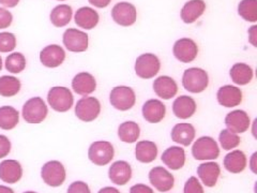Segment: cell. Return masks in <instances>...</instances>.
Here are the masks:
<instances>
[{
	"label": "cell",
	"mask_w": 257,
	"mask_h": 193,
	"mask_svg": "<svg viewBox=\"0 0 257 193\" xmlns=\"http://www.w3.org/2000/svg\"><path fill=\"white\" fill-rule=\"evenodd\" d=\"M101 103L94 96H84L75 106V116L84 123H91L99 117Z\"/></svg>",
	"instance_id": "ba28073f"
},
{
	"label": "cell",
	"mask_w": 257,
	"mask_h": 193,
	"mask_svg": "<svg viewBox=\"0 0 257 193\" xmlns=\"http://www.w3.org/2000/svg\"><path fill=\"white\" fill-rule=\"evenodd\" d=\"M158 156V146L155 142L140 141L135 147L136 160L142 163H151Z\"/></svg>",
	"instance_id": "f1b7e54d"
},
{
	"label": "cell",
	"mask_w": 257,
	"mask_h": 193,
	"mask_svg": "<svg viewBox=\"0 0 257 193\" xmlns=\"http://www.w3.org/2000/svg\"><path fill=\"white\" fill-rule=\"evenodd\" d=\"M115 149L111 143L107 141L93 142L88 149V158L94 165L104 166L114 158Z\"/></svg>",
	"instance_id": "52a82bcc"
},
{
	"label": "cell",
	"mask_w": 257,
	"mask_h": 193,
	"mask_svg": "<svg viewBox=\"0 0 257 193\" xmlns=\"http://www.w3.org/2000/svg\"><path fill=\"white\" fill-rule=\"evenodd\" d=\"M0 193H15V192H14V190L12 188L0 184Z\"/></svg>",
	"instance_id": "c3c4849f"
},
{
	"label": "cell",
	"mask_w": 257,
	"mask_h": 193,
	"mask_svg": "<svg viewBox=\"0 0 257 193\" xmlns=\"http://www.w3.org/2000/svg\"><path fill=\"white\" fill-rule=\"evenodd\" d=\"M135 73L143 79L155 77L161 69V62L158 56L151 53L142 54L135 61Z\"/></svg>",
	"instance_id": "8992f818"
},
{
	"label": "cell",
	"mask_w": 257,
	"mask_h": 193,
	"mask_svg": "<svg viewBox=\"0 0 257 193\" xmlns=\"http://www.w3.org/2000/svg\"><path fill=\"white\" fill-rule=\"evenodd\" d=\"M26 64H27L26 57L24 56V54L20 52L10 54L6 58V61H5V67L7 71H9L12 74L21 73V72L25 70Z\"/></svg>",
	"instance_id": "e575fe53"
},
{
	"label": "cell",
	"mask_w": 257,
	"mask_h": 193,
	"mask_svg": "<svg viewBox=\"0 0 257 193\" xmlns=\"http://www.w3.org/2000/svg\"><path fill=\"white\" fill-rule=\"evenodd\" d=\"M111 18L120 26H132L138 20V10H136L135 6L130 3H118L112 8Z\"/></svg>",
	"instance_id": "8fae6325"
},
{
	"label": "cell",
	"mask_w": 257,
	"mask_h": 193,
	"mask_svg": "<svg viewBox=\"0 0 257 193\" xmlns=\"http://www.w3.org/2000/svg\"><path fill=\"white\" fill-rule=\"evenodd\" d=\"M75 24L79 27L86 30H91L99 24L100 16L99 13L90 7H82L76 11L74 15Z\"/></svg>",
	"instance_id": "cb8c5ba5"
},
{
	"label": "cell",
	"mask_w": 257,
	"mask_h": 193,
	"mask_svg": "<svg viewBox=\"0 0 257 193\" xmlns=\"http://www.w3.org/2000/svg\"><path fill=\"white\" fill-rule=\"evenodd\" d=\"M16 47V37L12 32H0V53L13 52Z\"/></svg>",
	"instance_id": "74e56055"
},
{
	"label": "cell",
	"mask_w": 257,
	"mask_h": 193,
	"mask_svg": "<svg viewBox=\"0 0 257 193\" xmlns=\"http://www.w3.org/2000/svg\"><path fill=\"white\" fill-rule=\"evenodd\" d=\"M248 41L253 45L257 46V26L254 25L248 30Z\"/></svg>",
	"instance_id": "ee69618b"
},
{
	"label": "cell",
	"mask_w": 257,
	"mask_h": 193,
	"mask_svg": "<svg viewBox=\"0 0 257 193\" xmlns=\"http://www.w3.org/2000/svg\"><path fill=\"white\" fill-rule=\"evenodd\" d=\"M149 181L158 191L167 192L174 188L175 178L173 174L163 166H156L149 172Z\"/></svg>",
	"instance_id": "4fadbf2b"
},
{
	"label": "cell",
	"mask_w": 257,
	"mask_h": 193,
	"mask_svg": "<svg viewBox=\"0 0 257 193\" xmlns=\"http://www.w3.org/2000/svg\"><path fill=\"white\" fill-rule=\"evenodd\" d=\"M141 135V128L135 122H124L118 127V136L123 143L132 144L139 140Z\"/></svg>",
	"instance_id": "d6a6232c"
},
{
	"label": "cell",
	"mask_w": 257,
	"mask_h": 193,
	"mask_svg": "<svg viewBox=\"0 0 257 193\" xmlns=\"http://www.w3.org/2000/svg\"><path fill=\"white\" fill-rule=\"evenodd\" d=\"M72 88L77 94L86 96L95 91L96 80L94 76L88 72H80L72 79Z\"/></svg>",
	"instance_id": "44dd1931"
},
{
	"label": "cell",
	"mask_w": 257,
	"mask_h": 193,
	"mask_svg": "<svg viewBox=\"0 0 257 193\" xmlns=\"http://www.w3.org/2000/svg\"><path fill=\"white\" fill-rule=\"evenodd\" d=\"M48 109L44 100L40 96H34L23 106L22 115L28 124H41L46 119Z\"/></svg>",
	"instance_id": "3957f363"
},
{
	"label": "cell",
	"mask_w": 257,
	"mask_h": 193,
	"mask_svg": "<svg viewBox=\"0 0 257 193\" xmlns=\"http://www.w3.org/2000/svg\"><path fill=\"white\" fill-rule=\"evenodd\" d=\"M143 117L150 124H159L162 122L166 115L165 104L158 99H150L144 103Z\"/></svg>",
	"instance_id": "2e32d148"
},
{
	"label": "cell",
	"mask_w": 257,
	"mask_h": 193,
	"mask_svg": "<svg viewBox=\"0 0 257 193\" xmlns=\"http://www.w3.org/2000/svg\"><path fill=\"white\" fill-rule=\"evenodd\" d=\"M3 58H2V56H0V71L3 70Z\"/></svg>",
	"instance_id": "681fc988"
},
{
	"label": "cell",
	"mask_w": 257,
	"mask_h": 193,
	"mask_svg": "<svg viewBox=\"0 0 257 193\" xmlns=\"http://www.w3.org/2000/svg\"><path fill=\"white\" fill-rule=\"evenodd\" d=\"M130 193H155V191L152 190L149 186H147V184L138 183L131 187Z\"/></svg>",
	"instance_id": "7bdbcfd3"
},
{
	"label": "cell",
	"mask_w": 257,
	"mask_h": 193,
	"mask_svg": "<svg viewBox=\"0 0 257 193\" xmlns=\"http://www.w3.org/2000/svg\"><path fill=\"white\" fill-rule=\"evenodd\" d=\"M161 160L171 170L178 171L186 163V152H184V149L181 147L172 146L164 150Z\"/></svg>",
	"instance_id": "484cf974"
},
{
	"label": "cell",
	"mask_w": 257,
	"mask_h": 193,
	"mask_svg": "<svg viewBox=\"0 0 257 193\" xmlns=\"http://www.w3.org/2000/svg\"><path fill=\"white\" fill-rule=\"evenodd\" d=\"M88 2L95 8H100V9H102V8H106L107 6H109L111 0H88Z\"/></svg>",
	"instance_id": "f6af8a7d"
},
{
	"label": "cell",
	"mask_w": 257,
	"mask_h": 193,
	"mask_svg": "<svg viewBox=\"0 0 257 193\" xmlns=\"http://www.w3.org/2000/svg\"><path fill=\"white\" fill-rule=\"evenodd\" d=\"M72 15H73V10H72L71 6L59 5L52 10L50 14V20L55 27L61 28L67 26L71 22Z\"/></svg>",
	"instance_id": "4dcf8cb0"
},
{
	"label": "cell",
	"mask_w": 257,
	"mask_h": 193,
	"mask_svg": "<svg viewBox=\"0 0 257 193\" xmlns=\"http://www.w3.org/2000/svg\"><path fill=\"white\" fill-rule=\"evenodd\" d=\"M224 167L231 174H239L246 167V157L242 150H232L224 158Z\"/></svg>",
	"instance_id": "83f0119b"
},
{
	"label": "cell",
	"mask_w": 257,
	"mask_h": 193,
	"mask_svg": "<svg viewBox=\"0 0 257 193\" xmlns=\"http://www.w3.org/2000/svg\"><path fill=\"white\" fill-rule=\"evenodd\" d=\"M196 109L195 100L189 95H180L173 103V113L180 119L191 118L195 114Z\"/></svg>",
	"instance_id": "603a6c76"
},
{
	"label": "cell",
	"mask_w": 257,
	"mask_h": 193,
	"mask_svg": "<svg viewBox=\"0 0 257 193\" xmlns=\"http://www.w3.org/2000/svg\"><path fill=\"white\" fill-rule=\"evenodd\" d=\"M238 14L246 22L257 21V0H241L238 5Z\"/></svg>",
	"instance_id": "d590c367"
},
{
	"label": "cell",
	"mask_w": 257,
	"mask_h": 193,
	"mask_svg": "<svg viewBox=\"0 0 257 193\" xmlns=\"http://www.w3.org/2000/svg\"><path fill=\"white\" fill-rule=\"evenodd\" d=\"M47 102L50 107L59 113H66L71 110L74 103V96L67 87H52L47 93Z\"/></svg>",
	"instance_id": "7a4b0ae2"
},
{
	"label": "cell",
	"mask_w": 257,
	"mask_h": 193,
	"mask_svg": "<svg viewBox=\"0 0 257 193\" xmlns=\"http://www.w3.org/2000/svg\"><path fill=\"white\" fill-rule=\"evenodd\" d=\"M195 128L189 123H180L174 126L171 136L175 143H178L183 146H190L195 139Z\"/></svg>",
	"instance_id": "d4e9b609"
},
{
	"label": "cell",
	"mask_w": 257,
	"mask_h": 193,
	"mask_svg": "<svg viewBox=\"0 0 257 193\" xmlns=\"http://www.w3.org/2000/svg\"><path fill=\"white\" fill-rule=\"evenodd\" d=\"M24 193H37V192H35V191H26V192H24Z\"/></svg>",
	"instance_id": "f907efd6"
},
{
	"label": "cell",
	"mask_w": 257,
	"mask_h": 193,
	"mask_svg": "<svg viewBox=\"0 0 257 193\" xmlns=\"http://www.w3.org/2000/svg\"><path fill=\"white\" fill-rule=\"evenodd\" d=\"M242 91L240 88L231 85L222 86L216 93L218 102L224 108H235L242 102Z\"/></svg>",
	"instance_id": "ac0fdd59"
},
{
	"label": "cell",
	"mask_w": 257,
	"mask_h": 193,
	"mask_svg": "<svg viewBox=\"0 0 257 193\" xmlns=\"http://www.w3.org/2000/svg\"><path fill=\"white\" fill-rule=\"evenodd\" d=\"M192 155L196 160H215L220 156L219 145L211 136H202L192 146Z\"/></svg>",
	"instance_id": "5b68a950"
},
{
	"label": "cell",
	"mask_w": 257,
	"mask_h": 193,
	"mask_svg": "<svg viewBox=\"0 0 257 193\" xmlns=\"http://www.w3.org/2000/svg\"><path fill=\"white\" fill-rule=\"evenodd\" d=\"M206 10L204 0H190L183 6L181 10V20L186 24H193L196 22Z\"/></svg>",
	"instance_id": "4316f807"
},
{
	"label": "cell",
	"mask_w": 257,
	"mask_h": 193,
	"mask_svg": "<svg viewBox=\"0 0 257 193\" xmlns=\"http://www.w3.org/2000/svg\"><path fill=\"white\" fill-rule=\"evenodd\" d=\"M13 22V15L5 8H0V29H6L11 26Z\"/></svg>",
	"instance_id": "ab89813d"
},
{
	"label": "cell",
	"mask_w": 257,
	"mask_h": 193,
	"mask_svg": "<svg viewBox=\"0 0 257 193\" xmlns=\"http://www.w3.org/2000/svg\"><path fill=\"white\" fill-rule=\"evenodd\" d=\"M98 193H120V191L114 187H104Z\"/></svg>",
	"instance_id": "7dc6e473"
},
{
	"label": "cell",
	"mask_w": 257,
	"mask_h": 193,
	"mask_svg": "<svg viewBox=\"0 0 257 193\" xmlns=\"http://www.w3.org/2000/svg\"><path fill=\"white\" fill-rule=\"evenodd\" d=\"M62 42L64 47L72 53H83L88 50L89 36L76 28H69L63 32Z\"/></svg>",
	"instance_id": "30bf717a"
},
{
	"label": "cell",
	"mask_w": 257,
	"mask_h": 193,
	"mask_svg": "<svg viewBox=\"0 0 257 193\" xmlns=\"http://www.w3.org/2000/svg\"><path fill=\"white\" fill-rule=\"evenodd\" d=\"M23 177V167L18 160H4L0 162V179L7 183L19 182Z\"/></svg>",
	"instance_id": "d6986e66"
},
{
	"label": "cell",
	"mask_w": 257,
	"mask_h": 193,
	"mask_svg": "<svg viewBox=\"0 0 257 193\" xmlns=\"http://www.w3.org/2000/svg\"><path fill=\"white\" fill-rule=\"evenodd\" d=\"M229 75L231 80L235 84L243 86L251 83V80L253 79L254 72L248 64L243 62H237L231 67L229 71Z\"/></svg>",
	"instance_id": "f546056e"
},
{
	"label": "cell",
	"mask_w": 257,
	"mask_h": 193,
	"mask_svg": "<svg viewBox=\"0 0 257 193\" xmlns=\"http://www.w3.org/2000/svg\"><path fill=\"white\" fill-rule=\"evenodd\" d=\"M154 90L161 99L170 100L178 92V85L173 77L162 75L155 79Z\"/></svg>",
	"instance_id": "ffe728a7"
},
{
	"label": "cell",
	"mask_w": 257,
	"mask_h": 193,
	"mask_svg": "<svg viewBox=\"0 0 257 193\" xmlns=\"http://www.w3.org/2000/svg\"><path fill=\"white\" fill-rule=\"evenodd\" d=\"M183 88L192 93H200L207 89L209 75L207 71L200 68H189L182 75Z\"/></svg>",
	"instance_id": "6da1fadb"
},
{
	"label": "cell",
	"mask_w": 257,
	"mask_h": 193,
	"mask_svg": "<svg viewBox=\"0 0 257 193\" xmlns=\"http://www.w3.org/2000/svg\"><path fill=\"white\" fill-rule=\"evenodd\" d=\"M58 2H66V0H58Z\"/></svg>",
	"instance_id": "816d5d0a"
},
{
	"label": "cell",
	"mask_w": 257,
	"mask_h": 193,
	"mask_svg": "<svg viewBox=\"0 0 257 193\" xmlns=\"http://www.w3.org/2000/svg\"><path fill=\"white\" fill-rule=\"evenodd\" d=\"M67 193H91V191L86 182L74 181L69 186Z\"/></svg>",
	"instance_id": "60d3db41"
},
{
	"label": "cell",
	"mask_w": 257,
	"mask_h": 193,
	"mask_svg": "<svg viewBox=\"0 0 257 193\" xmlns=\"http://www.w3.org/2000/svg\"><path fill=\"white\" fill-rule=\"evenodd\" d=\"M183 193H204V188L195 176H192L184 183Z\"/></svg>",
	"instance_id": "f35d334b"
},
{
	"label": "cell",
	"mask_w": 257,
	"mask_h": 193,
	"mask_svg": "<svg viewBox=\"0 0 257 193\" xmlns=\"http://www.w3.org/2000/svg\"><path fill=\"white\" fill-rule=\"evenodd\" d=\"M173 53L176 59H178L180 62L189 63L194 61L197 57L198 46L194 40L190 38H182L175 42Z\"/></svg>",
	"instance_id": "7c38bea8"
},
{
	"label": "cell",
	"mask_w": 257,
	"mask_h": 193,
	"mask_svg": "<svg viewBox=\"0 0 257 193\" xmlns=\"http://www.w3.org/2000/svg\"><path fill=\"white\" fill-rule=\"evenodd\" d=\"M109 102L116 110L125 112L135 106L136 93L131 87L117 86L109 93Z\"/></svg>",
	"instance_id": "277c9868"
},
{
	"label": "cell",
	"mask_w": 257,
	"mask_h": 193,
	"mask_svg": "<svg viewBox=\"0 0 257 193\" xmlns=\"http://www.w3.org/2000/svg\"><path fill=\"white\" fill-rule=\"evenodd\" d=\"M11 142L6 135L0 134V159L7 157L11 151Z\"/></svg>",
	"instance_id": "b9f144b4"
},
{
	"label": "cell",
	"mask_w": 257,
	"mask_h": 193,
	"mask_svg": "<svg viewBox=\"0 0 257 193\" xmlns=\"http://www.w3.org/2000/svg\"><path fill=\"white\" fill-rule=\"evenodd\" d=\"M225 125L227 127V130L232 133H244L251 126V119L246 112L235 110L228 113L225 117Z\"/></svg>",
	"instance_id": "5bb4252c"
},
{
	"label": "cell",
	"mask_w": 257,
	"mask_h": 193,
	"mask_svg": "<svg viewBox=\"0 0 257 193\" xmlns=\"http://www.w3.org/2000/svg\"><path fill=\"white\" fill-rule=\"evenodd\" d=\"M20 123V113L13 107L5 106L0 108V129L12 130Z\"/></svg>",
	"instance_id": "1f68e13d"
},
{
	"label": "cell",
	"mask_w": 257,
	"mask_h": 193,
	"mask_svg": "<svg viewBox=\"0 0 257 193\" xmlns=\"http://www.w3.org/2000/svg\"><path fill=\"white\" fill-rule=\"evenodd\" d=\"M221 174V167L220 165L213 162V161H209V162L202 163L197 167V175L203 181L206 187L212 188L214 187L216 182H218L219 176Z\"/></svg>",
	"instance_id": "7402d4cb"
},
{
	"label": "cell",
	"mask_w": 257,
	"mask_h": 193,
	"mask_svg": "<svg viewBox=\"0 0 257 193\" xmlns=\"http://www.w3.org/2000/svg\"><path fill=\"white\" fill-rule=\"evenodd\" d=\"M41 177L47 186L60 187L66 180V168L60 161H48L41 168Z\"/></svg>",
	"instance_id": "9c48e42d"
},
{
	"label": "cell",
	"mask_w": 257,
	"mask_h": 193,
	"mask_svg": "<svg viewBox=\"0 0 257 193\" xmlns=\"http://www.w3.org/2000/svg\"><path fill=\"white\" fill-rule=\"evenodd\" d=\"M20 0H0V5L6 8H14L19 5Z\"/></svg>",
	"instance_id": "bcb514c9"
},
{
	"label": "cell",
	"mask_w": 257,
	"mask_h": 193,
	"mask_svg": "<svg viewBox=\"0 0 257 193\" xmlns=\"http://www.w3.org/2000/svg\"><path fill=\"white\" fill-rule=\"evenodd\" d=\"M108 177L118 186H124L132 178V167L126 161L119 160L109 166Z\"/></svg>",
	"instance_id": "e0dca14e"
},
{
	"label": "cell",
	"mask_w": 257,
	"mask_h": 193,
	"mask_svg": "<svg viewBox=\"0 0 257 193\" xmlns=\"http://www.w3.org/2000/svg\"><path fill=\"white\" fill-rule=\"evenodd\" d=\"M219 141L223 149L231 150L239 146L241 139L239 138L238 134L230 132L227 129H223L219 135Z\"/></svg>",
	"instance_id": "8d00e7d4"
},
{
	"label": "cell",
	"mask_w": 257,
	"mask_h": 193,
	"mask_svg": "<svg viewBox=\"0 0 257 193\" xmlns=\"http://www.w3.org/2000/svg\"><path fill=\"white\" fill-rule=\"evenodd\" d=\"M21 80L12 75L0 76V95L5 98H11L21 91Z\"/></svg>",
	"instance_id": "836d02e7"
},
{
	"label": "cell",
	"mask_w": 257,
	"mask_h": 193,
	"mask_svg": "<svg viewBox=\"0 0 257 193\" xmlns=\"http://www.w3.org/2000/svg\"><path fill=\"white\" fill-rule=\"evenodd\" d=\"M66 59V52L60 45L51 44L40 52V61L46 68H57Z\"/></svg>",
	"instance_id": "9a60e30c"
}]
</instances>
